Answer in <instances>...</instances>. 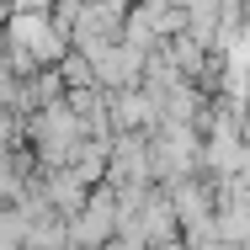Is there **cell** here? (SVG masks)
<instances>
[{"label":"cell","mask_w":250,"mask_h":250,"mask_svg":"<svg viewBox=\"0 0 250 250\" xmlns=\"http://www.w3.org/2000/svg\"><path fill=\"white\" fill-rule=\"evenodd\" d=\"M101 250H144V245H139V240H128V234H112Z\"/></svg>","instance_id":"cell-2"},{"label":"cell","mask_w":250,"mask_h":250,"mask_svg":"<svg viewBox=\"0 0 250 250\" xmlns=\"http://www.w3.org/2000/svg\"><path fill=\"white\" fill-rule=\"evenodd\" d=\"M144 250H187L181 240H165V245H144Z\"/></svg>","instance_id":"cell-3"},{"label":"cell","mask_w":250,"mask_h":250,"mask_svg":"<svg viewBox=\"0 0 250 250\" xmlns=\"http://www.w3.org/2000/svg\"><path fill=\"white\" fill-rule=\"evenodd\" d=\"M91 75H96L101 91H123V85H139L144 80V53L128 48L123 38L117 43H106L101 53H91Z\"/></svg>","instance_id":"cell-1"}]
</instances>
